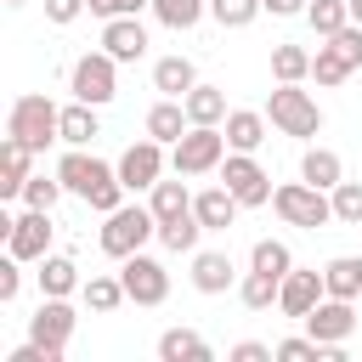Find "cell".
Listing matches in <instances>:
<instances>
[{
  "label": "cell",
  "mask_w": 362,
  "mask_h": 362,
  "mask_svg": "<svg viewBox=\"0 0 362 362\" xmlns=\"http://www.w3.org/2000/svg\"><path fill=\"white\" fill-rule=\"evenodd\" d=\"M6 136H17V141H28L34 153H45L51 141H62V107H57L45 90H28V96L11 102V113H6Z\"/></svg>",
  "instance_id": "obj_1"
},
{
  "label": "cell",
  "mask_w": 362,
  "mask_h": 362,
  "mask_svg": "<svg viewBox=\"0 0 362 362\" xmlns=\"http://www.w3.org/2000/svg\"><path fill=\"white\" fill-rule=\"evenodd\" d=\"M147 238H158V215H153V204H119L113 215H102V255H113V260H124V255H136Z\"/></svg>",
  "instance_id": "obj_2"
},
{
  "label": "cell",
  "mask_w": 362,
  "mask_h": 362,
  "mask_svg": "<svg viewBox=\"0 0 362 362\" xmlns=\"http://www.w3.org/2000/svg\"><path fill=\"white\" fill-rule=\"evenodd\" d=\"M266 119H272V130H283V136H294V141H311V136L322 130V107H317V96L300 90V85H277V90L266 96Z\"/></svg>",
  "instance_id": "obj_3"
},
{
  "label": "cell",
  "mask_w": 362,
  "mask_h": 362,
  "mask_svg": "<svg viewBox=\"0 0 362 362\" xmlns=\"http://www.w3.org/2000/svg\"><path fill=\"white\" fill-rule=\"evenodd\" d=\"M226 153H232V147H226V130H221V124H192V130L170 147V170H175V175H209V170H221Z\"/></svg>",
  "instance_id": "obj_4"
},
{
  "label": "cell",
  "mask_w": 362,
  "mask_h": 362,
  "mask_svg": "<svg viewBox=\"0 0 362 362\" xmlns=\"http://www.w3.org/2000/svg\"><path fill=\"white\" fill-rule=\"evenodd\" d=\"M272 209H277L288 226H305V232H317V226L334 221V198H328L322 187H311V181H283V187L272 192Z\"/></svg>",
  "instance_id": "obj_5"
},
{
  "label": "cell",
  "mask_w": 362,
  "mask_h": 362,
  "mask_svg": "<svg viewBox=\"0 0 362 362\" xmlns=\"http://www.w3.org/2000/svg\"><path fill=\"white\" fill-rule=\"evenodd\" d=\"M68 90H74L79 102H90V107H107V102L119 96V62H113L107 51H85V57H74V68H68Z\"/></svg>",
  "instance_id": "obj_6"
},
{
  "label": "cell",
  "mask_w": 362,
  "mask_h": 362,
  "mask_svg": "<svg viewBox=\"0 0 362 362\" xmlns=\"http://www.w3.org/2000/svg\"><path fill=\"white\" fill-rule=\"evenodd\" d=\"M119 277H124L130 305H164V300H170V272H164V260H153V255H141V249L119 260Z\"/></svg>",
  "instance_id": "obj_7"
},
{
  "label": "cell",
  "mask_w": 362,
  "mask_h": 362,
  "mask_svg": "<svg viewBox=\"0 0 362 362\" xmlns=\"http://www.w3.org/2000/svg\"><path fill=\"white\" fill-rule=\"evenodd\" d=\"M221 181L238 192V204H243V209H260V204H272V192H277L255 153H226V158H221Z\"/></svg>",
  "instance_id": "obj_8"
},
{
  "label": "cell",
  "mask_w": 362,
  "mask_h": 362,
  "mask_svg": "<svg viewBox=\"0 0 362 362\" xmlns=\"http://www.w3.org/2000/svg\"><path fill=\"white\" fill-rule=\"evenodd\" d=\"M164 141H153V136H141V141H130L124 153H119V181L130 187V192H153L158 181H164Z\"/></svg>",
  "instance_id": "obj_9"
},
{
  "label": "cell",
  "mask_w": 362,
  "mask_h": 362,
  "mask_svg": "<svg viewBox=\"0 0 362 362\" xmlns=\"http://www.w3.org/2000/svg\"><path fill=\"white\" fill-rule=\"evenodd\" d=\"M57 175H62V187H68L74 198H90V192H102L107 181H119V164H102L96 153L68 147V153L57 158Z\"/></svg>",
  "instance_id": "obj_10"
},
{
  "label": "cell",
  "mask_w": 362,
  "mask_h": 362,
  "mask_svg": "<svg viewBox=\"0 0 362 362\" xmlns=\"http://www.w3.org/2000/svg\"><path fill=\"white\" fill-rule=\"evenodd\" d=\"M74 328H79V317H74L68 294H40V311L28 317V339H40V345H51L62 356L68 339H74Z\"/></svg>",
  "instance_id": "obj_11"
},
{
  "label": "cell",
  "mask_w": 362,
  "mask_h": 362,
  "mask_svg": "<svg viewBox=\"0 0 362 362\" xmlns=\"http://www.w3.org/2000/svg\"><path fill=\"white\" fill-rule=\"evenodd\" d=\"M305 334L317 345H345L356 334V300H339V294H322L311 311H305Z\"/></svg>",
  "instance_id": "obj_12"
},
{
  "label": "cell",
  "mask_w": 362,
  "mask_h": 362,
  "mask_svg": "<svg viewBox=\"0 0 362 362\" xmlns=\"http://www.w3.org/2000/svg\"><path fill=\"white\" fill-rule=\"evenodd\" d=\"M51 209H23L17 221H11V232H6V255H17V260H45L51 255Z\"/></svg>",
  "instance_id": "obj_13"
},
{
  "label": "cell",
  "mask_w": 362,
  "mask_h": 362,
  "mask_svg": "<svg viewBox=\"0 0 362 362\" xmlns=\"http://www.w3.org/2000/svg\"><path fill=\"white\" fill-rule=\"evenodd\" d=\"M102 51H107L113 62H141V57H147V28H141V17H107V23H102Z\"/></svg>",
  "instance_id": "obj_14"
},
{
  "label": "cell",
  "mask_w": 362,
  "mask_h": 362,
  "mask_svg": "<svg viewBox=\"0 0 362 362\" xmlns=\"http://www.w3.org/2000/svg\"><path fill=\"white\" fill-rule=\"evenodd\" d=\"M192 288L198 294H226L238 288V266L226 249H192Z\"/></svg>",
  "instance_id": "obj_15"
},
{
  "label": "cell",
  "mask_w": 362,
  "mask_h": 362,
  "mask_svg": "<svg viewBox=\"0 0 362 362\" xmlns=\"http://www.w3.org/2000/svg\"><path fill=\"white\" fill-rule=\"evenodd\" d=\"M322 294H328V283H322V272H300V266H294V272L283 277V294H277V311H283V317H294V322H305V311H311V305H317Z\"/></svg>",
  "instance_id": "obj_16"
},
{
  "label": "cell",
  "mask_w": 362,
  "mask_h": 362,
  "mask_svg": "<svg viewBox=\"0 0 362 362\" xmlns=\"http://www.w3.org/2000/svg\"><path fill=\"white\" fill-rule=\"evenodd\" d=\"M238 209H243V204H238V192H232L226 181H221V187L192 192V215L204 221V232H226V226L238 221Z\"/></svg>",
  "instance_id": "obj_17"
},
{
  "label": "cell",
  "mask_w": 362,
  "mask_h": 362,
  "mask_svg": "<svg viewBox=\"0 0 362 362\" xmlns=\"http://www.w3.org/2000/svg\"><path fill=\"white\" fill-rule=\"evenodd\" d=\"M187 130H192V119H187V102H181V96H158V102L147 107V136H153V141L175 147Z\"/></svg>",
  "instance_id": "obj_18"
},
{
  "label": "cell",
  "mask_w": 362,
  "mask_h": 362,
  "mask_svg": "<svg viewBox=\"0 0 362 362\" xmlns=\"http://www.w3.org/2000/svg\"><path fill=\"white\" fill-rule=\"evenodd\" d=\"M266 124H272L266 107H232L221 130H226V147H232V153H255V147L266 141Z\"/></svg>",
  "instance_id": "obj_19"
},
{
  "label": "cell",
  "mask_w": 362,
  "mask_h": 362,
  "mask_svg": "<svg viewBox=\"0 0 362 362\" xmlns=\"http://www.w3.org/2000/svg\"><path fill=\"white\" fill-rule=\"evenodd\" d=\"M28 175H34V147L17 141V136H6V147H0V198H23Z\"/></svg>",
  "instance_id": "obj_20"
},
{
  "label": "cell",
  "mask_w": 362,
  "mask_h": 362,
  "mask_svg": "<svg viewBox=\"0 0 362 362\" xmlns=\"http://www.w3.org/2000/svg\"><path fill=\"white\" fill-rule=\"evenodd\" d=\"M300 181H311V187L334 192V187L345 181V158H339L334 147H305V153H300Z\"/></svg>",
  "instance_id": "obj_21"
},
{
  "label": "cell",
  "mask_w": 362,
  "mask_h": 362,
  "mask_svg": "<svg viewBox=\"0 0 362 362\" xmlns=\"http://www.w3.org/2000/svg\"><path fill=\"white\" fill-rule=\"evenodd\" d=\"M192 85H198L192 57H181V51H175V57H158V62H153V90H158V96H187Z\"/></svg>",
  "instance_id": "obj_22"
},
{
  "label": "cell",
  "mask_w": 362,
  "mask_h": 362,
  "mask_svg": "<svg viewBox=\"0 0 362 362\" xmlns=\"http://www.w3.org/2000/svg\"><path fill=\"white\" fill-rule=\"evenodd\" d=\"M79 300H85V311L107 317V311H119L130 294H124V277H107V272H96V277H85V283H79Z\"/></svg>",
  "instance_id": "obj_23"
},
{
  "label": "cell",
  "mask_w": 362,
  "mask_h": 362,
  "mask_svg": "<svg viewBox=\"0 0 362 362\" xmlns=\"http://www.w3.org/2000/svg\"><path fill=\"white\" fill-rule=\"evenodd\" d=\"M158 362H209V339L192 328H164L158 334Z\"/></svg>",
  "instance_id": "obj_24"
},
{
  "label": "cell",
  "mask_w": 362,
  "mask_h": 362,
  "mask_svg": "<svg viewBox=\"0 0 362 362\" xmlns=\"http://www.w3.org/2000/svg\"><path fill=\"white\" fill-rule=\"evenodd\" d=\"M181 102H187V119H192V124H226V113H232L221 85H192Z\"/></svg>",
  "instance_id": "obj_25"
},
{
  "label": "cell",
  "mask_w": 362,
  "mask_h": 362,
  "mask_svg": "<svg viewBox=\"0 0 362 362\" xmlns=\"http://www.w3.org/2000/svg\"><path fill=\"white\" fill-rule=\"evenodd\" d=\"M96 136H102V119H96V107L74 96V102L62 107V141H68V147H90Z\"/></svg>",
  "instance_id": "obj_26"
},
{
  "label": "cell",
  "mask_w": 362,
  "mask_h": 362,
  "mask_svg": "<svg viewBox=\"0 0 362 362\" xmlns=\"http://www.w3.org/2000/svg\"><path fill=\"white\" fill-rule=\"evenodd\" d=\"M147 204H153L158 226H164V221H181V215H192V192H187V181H181V175H175V181H158V187L147 192Z\"/></svg>",
  "instance_id": "obj_27"
},
{
  "label": "cell",
  "mask_w": 362,
  "mask_h": 362,
  "mask_svg": "<svg viewBox=\"0 0 362 362\" xmlns=\"http://www.w3.org/2000/svg\"><path fill=\"white\" fill-rule=\"evenodd\" d=\"M351 74H356V62H351L334 40H322V45H317V57H311V79H317V85H345Z\"/></svg>",
  "instance_id": "obj_28"
},
{
  "label": "cell",
  "mask_w": 362,
  "mask_h": 362,
  "mask_svg": "<svg viewBox=\"0 0 362 362\" xmlns=\"http://www.w3.org/2000/svg\"><path fill=\"white\" fill-rule=\"evenodd\" d=\"M277 294H283V277H272V272H255V266H249V277H238V300H243L249 311H272Z\"/></svg>",
  "instance_id": "obj_29"
},
{
  "label": "cell",
  "mask_w": 362,
  "mask_h": 362,
  "mask_svg": "<svg viewBox=\"0 0 362 362\" xmlns=\"http://www.w3.org/2000/svg\"><path fill=\"white\" fill-rule=\"evenodd\" d=\"M164 28H175V34H187V28H198L204 23V11H209V0H153L147 6Z\"/></svg>",
  "instance_id": "obj_30"
},
{
  "label": "cell",
  "mask_w": 362,
  "mask_h": 362,
  "mask_svg": "<svg viewBox=\"0 0 362 362\" xmlns=\"http://www.w3.org/2000/svg\"><path fill=\"white\" fill-rule=\"evenodd\" d=\"M322 283H328V294L356 300V294H362V255H339V260H328V266H322Z\"/></svg>",
  "instance_id": "obj_31"
},
{
  "label": "cell",
  "mask_w": 362,
  "mask_h": 362,
  "mask_svg": "<svg viewBox=\"0 0 362 362\" xmlns=\"http://www.w3.org/2000/svg\"><path fill=\"white\" fill-rule=\"evenodd\" d=\"M272 74H277V85H300V79H311V51L305 45H272Z\"/></svg>",
  "instance_id": "obj_32"
},
{
  "label": "cell",
  "mask_w": 362,
  "mask_h": 362,
  "mask_svg": "<svg viewBox=\"0 0 362 362\" xmlns=\"http://www.w3.org/2000/svg\"><path fill=\"white\" fill-rule=\"evenodd\" d=\"M34 277H40V294H74L79 288V266L68 255H45Z\"/></svg>",
  "instance_id": "obj_33"
},
{
  "label": "cell",
  "mask_w": 362,
  "mask_h": 362,
  "mask_svg": "<svg viewBox=\"0 0 362 362\" xmlns=\"http://www.w3.org/2000/svg\"><path fill=\"white\" fill-rule=\"evenodd\" d=\"M198 238H204V221H198V215H181V221H164V226H158V243H164L170 255H192Z\"/></svg>",
  "instance_id": "obj_34"
},
{
  "label": "cell",
  "mask_w": 362,
  "mask_h": 362,
  "mask_svg": "<svg viewBox=\"0 0 362 362\" xmlns=\"http://www.w3.org/2000/svg\"><path fill=\"white\" fill-rule=\"evenodd\" d=\"M249 266H255V272H272V277H288V272H294V255H288L283 238H260V243L249 249Z\"/></svg>",
  "instance_id": "obj_35"
},
{
  "label": "cell",
  "mask_w": 362,
  "mask_h": 362,
  "mask_svg": "<svg viewBox=\"0 0 362 362\" xmlns=\"http://www.w3.org/2000/svg\"><path fill=\"white\" fill-rule=\"evenodd\" d=\"M305 23H311L317 40H328V34H339V28L351 23V6H345V0H311V6H305Z\"/></svg>",
  "instance_id": "obj_36"
},
{
  "label": "cell",
  "mask_w": 362,
  "mask_h": 362,
  "mask_svg": "<svg viewBox=\"0 0 362 362\" xmlns=\"http://www.w3.org/2000/svg\"><path fill=\"white\" fill-rule=\"evenodd\" d=\"M68 187H62V175H28L23 181V209H57V198H62Z\"/></svg>",
  "instance_id": "obj_37"
},
{
  "label": "cell",
  "mask_w": 362,
  "mask_h": 362,
  "mask_svg": "<svg viewBox=\"0 0 362 362\" xmlns=\"http://www.w3.org/2000/svg\"><path fill=\"white\" fill-rule=\"evenodd\" d=\"M260 11H266L260 0H209V17H215L221 28H249Z\"/></svg>",
  "instance_id": "obj_38"
},
{
  "label": "cell",
  "mask_w": 362,
  "mask_h": 362,
  "mask_svg": "<svg viewBox=\"0 0 362 362\" xmlns=\"http://www.w3.org/2000/svg\"><path fill=\"white\" fill-rule=\"evenodd\" d=\"M328 198H334V221L339 226H362V181H339Z\"/></svg>",
  "instance_id": "obj_39"
},
{
  "label": "cell",
  "mask_w": 362,
  "mask_h": 362,
  "mask_svg": "<svg viewBox=\"0 0 362 362\" xmlns=\"http://www.w3.org/2000/svg\"><path fill=\"white\" fill-rule=\"evenodd\" d=\"M277 362H328V345H317L311 334H294V339H277Z\"/></svg>",
  "instance_id": "obj_40"
},
{
  "label": "cell",
  "mask_w": 362,
  "mask_h": 362,
  "mask_svg": "<svg viewBox=\"0 0 362 362\" xmlns=\"http://www.w3.org/2000/svg\"><path fill=\"white\" fill-rule=\"evenodd\" d=\"M23 266H28V260H17V255H6V260H0V305H11V300H17V288H23Z\"/></svg>",
  "instance_id": "obj_41"
},
{
  "label": "cell",
  "mask_w": 362,
  "mask_h": 362,
  "mask_svg": "<svg viewBox=\"0 0 362 362\" xmlns=\"http://www.w3.org/2000/svg\"><path fill=\"white\" fill-rule=\"evenodd\" d=\"M226 356H232V362H272V356H277V345H260V339H238Z\"/></svg>",
  "instance_id": "obj_42"
},
{
  "label": "cell",
  "mask_w": 362,
  "mask_h": 362,
  "mask_svg": "<svg viewBox=\"0 0 362 362\" xmlns=\"http://www.w3.org/2000/svg\"><path fill=\"white\" fill-rule=\"evenodd\" d=\"M328 40H334V45H339L356 68H362V23H345V28H339V34H328Z\"/></svg>",
  "instance_id": "obj_43"
},
{
  "label": "cell",
  "mask_w": 362,
  "mask_h": 362,
  "mask_svg": "<svg viewBox=\"0 0 362 362\" xmlns=\"http://www.w3.org/2000/svg\"><path fill=\"white\" fill-rule=\"evenodd\" d=\"M79 11H90V6H85V0H45V17H51L57 28H68Z\"/></svg>",
  "instance_id": "obj_44"
},
{
  "label": "cell",
  "mask_w": 362,
  "mask_h": 362,
  "mask_svg": "<svg viewBox=\"0 0 362 362\" xmlns=\"http://www.w3.org/2000/svg\"><path fill=\"white\" fill-rule=\"evenodd\" d=\"M85 6H90V17H102V23H107V17H136L130 0H85Z\"/></svg>",
  "instance_id": "obj_45"
},
{
  "label": "cell",
  "mask_w": 362,
  "mask_h": 362,
  "mask_svg": "<svg viewBox=\"0 0 362 362\" xmlns=\"http://www.w3.org/2000/svg\"><path fill=\"white\" fill-rule=\"evenodd\" d=\"M260 6H266L272 17H305V6H311V0H260Z\"/></svg>",
  "instance_id": "obj_46"
},
{
  "label": "cell",
  "mask_w": 362,
  "mask_h": 362,
  "mask_svg": "<svg viewBox=\"0 0 362 362\" xmlns=\"http://www.w3.org/2000/svg\"><path fill=\"white\" fill-rule=\"evenodd\" d=\"M351 6V23H362V0H345Z\"/></svg>",
  "instance_id": "obj_47"
},
{
  "label": "cell",
  "mask_w": 362,
  "mask_h": 362,
  "mask_svg": "<svg viewBox=\"0 0 362 362\" xmlns=\"http://www.w3.org/2000/svg\"><path fill=\"white\" fill-rule=\"evenodd\" d=\"M6 6H23V0H6Z\"/></svg>",
  "instance_id": "obj_48"
},
{
  "label": "cell",
  "mask_w": 362,
  "mask_h": 362,
  "mask_svg": "<svg viewBox=\"0 0 362 362\" xmlns=\"http://www.w3.org/2000/svg\"><path fill=\"white\" fill-rule=\"evenodd\" d=\"M356 74H362V68H356Z\"/></svg>",
  "instance_id": "obj_49"
}]
</instances>
